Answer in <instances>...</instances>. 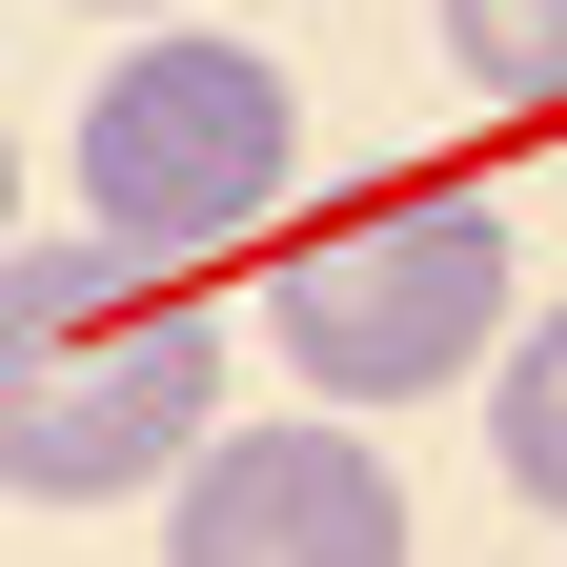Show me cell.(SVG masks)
Here are the masks:
<instances>
[{
    "label": "cell",
    "mask_w": 567,
    "mask_h": 567,
    "mask_svg": "<svg viewBox=\"0 0 567 567\" xmlns=\"http://www.w3.org/2000/svg\"><path fill=\"white\" fill-rule=\"evenodd\" d=\"M224 446V305L102 224L0 244V486L21 507H122Z\"/></svg>",
    "instance_id": "cell-1"
},
{
    "label": "cell",
    "mask_w": 567,
    "mask_h": 567,
    "mask_svg": "<svg viewBox=\"0 0 567 567\" xmlns=\"http://www.w3.org/2000/svg\"><path fill=\"white\" fill-rule=\"evenodd\" d=\"M507 305H527L507 224L446 203V183H405V203H344V224H305V244L264 264V365H305V405L385 425L425 385H486V365H507Z\"/></svg>",
    "instance_id": "cell-2"
},
{
    "label": "cell",
    "mask_w": 567,
    "mask_h": 567,
    "mask_svg": "<svg viewBox=\"0 0 567 567\" xmlns=\"http://www.w3.org/2000/svg\"><path fill=\"white\" fill-rule=\"evenodd\" d=\"M284 163H305V82H284L264 41H122L102 82H82V224L142 244V264H224Z\"/></svg>",
    "instance_id": "cell-3"
},
{
    "label": "cell",
    "mask_w": 567,
    "mask_h": 567,
    "mask_svg": "<svg viewBox=\"0 0 567 567\" xmlns=\"http://www.w3.org/2000/svg\"><path fill=\"white\" fill-rule=\"evenodd\" d=\"M163 567H405V486L344 405L305 425H224L183 486H163Z\"/></svg>",
    "instance_id": "cell-4"
},
{
    "label": "cell",
    "mask_w": 567,
    "mask_h": 567,
    "mask_svg": "<svg viewBox=\"0 0 567 567\" xmlns=\"http://www.w3.org/2000/svg\"><path fill=\"white\" fill-rule=\"evenodd\" d=\"M486 446H507V486L567 527V305L507 324V365H486Z\"/></svg>",
    "instance_id": "cell-5"
},
{
    "label": "cell",
    "mask_w": 567,
    "mask_h": 567,
    "mask_svg": "<svg viewBox=\"0 0 567 567\" xmlns=\"http://www.w3.org/2000/svg\"><path fill=\"white\" fill-rule=\"evenodd\" d=\"M446 61H466L486 102L547 122V102H567V0H446Z\"/></svg>",
    "instance_id": "cell-6"
},
{
    "label": "cell",
    "mask_w": 567,
    "mask_h": 567,
    "mask_svg": "<svg viewBox=\"0 0 567 567\" xmlns=\"http://www.w3.org/2000/svg\"><path fill=\"white\" fill-rule=\"evenodd\" d=\"M0 244H21V122H0Z\"/></svg>",
    "instance_id": "cell-7"
},
{
    "label": "cell",
    "mask_w": 567,
    "mask_h": 567,
    "mask_svg": "<svg viewBox=\"0 0 567 567\" xmlns=\"http://www.w3.org/2000/svg\"><path fill=\"white\" fill-rule=\"evenodd\" d=\"M142 21H163V0H142Z\"/></svg>",
    "instance_id": "cell-8"
}]
</instances>
